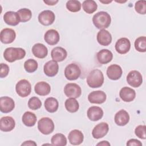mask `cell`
<instances>
[{
  "label": "cell",
  "mask_w": 146,
  "mask_h": 146,
  "mask_svg": "<svg viewBox=\"0 0 146 146\" xmlns=\"http://www.w3.org/2000/svg\"><path fill=\"white\" fill-rule=\"evenodd\" d=\"M94 26L98 29H105L108 27L111 22L110 15L106 11H99L96 13L92 18Z\"/></svg>",
  "instance_id": "obj_1"
},
{
  "label": "cell",
  "mask_w": 146,
  "mask_h": 146,
  "mask_svg": "<svg viewBox=\"0 0 146 146\" xmlns=\"http://www.w3.org/2000/svg\"><path fill=\"white\" fill-rule=\"evenodd\" d=\"M25 55V50L20 47H8L3 52L5 59L11 63L24 58Z\"/></svg>",
  "instance_id": "obj_2"
},
{
  "label": "cell",
  "mask_w": 146,
  "mask_h": 146,
  "mask_svg": "<svg viewBox=\"0 0 146 146\" xmlns=\"http://www.w3.org/2000/svg\"><path fill=\"white\" fill-rule=\"evenodd\" d=\"M104 83V75L99 69L92 70L87 78V83L91 88L100 87Z\"/></svg>",
  "instance_id": "obj_3"
},
{
  "label": "cell",
  "mask_w": 146,
  "mask_h": 146,
  "mask_svg": "<svg viewBox=\"0 0 146 146\" xmlns=\"http://www.w3.org/2000/svg\"><path fill=\"white\" fill-rule=\"evenodd\" d=\"M54 123L52 119L48 117L41 118L38 123V130L43 135H48L54 129Z\"/></svg>",
  "instance_id": "obj_4"
},
{
  "label": "cell",
  "mask_w": 146,
  "mask_h": 146,
  "mask_svg": "<svg viewBox=\"0 0 146 146\" xmlns=\"http://www.w3.org/2000/svg\"><path fill=\"white\" fill-rule=\"evenodd\" d=\"M15 91L19 96L22 98L27 97L30 94L31 91V84L27 80H20L16 84Z\"/></svg>",
  "instance_id": "obj_5"
},
{
  "label": "cell",
  "mask_w": 146,
  "mask_h": 146,
  "mask_svg": "<svg viewBox=\"0 0 146 146\" xmlns=\"http://www.w3.org/2000/svg\"><path fill=\"white\" fill-rule=\"evenodd\" d=\"M81 70L79 66L75 63L68 64L64 69V76L69 80H75L79 78Z\"/></svg>",
  "instance_id": "obj_6"
},
{
  "label": "cell",
  "mask_w": 146,
  "mask_h": 146,
  "mask_svg": "<svg viewBox=\"0 0 146 146\" xmlns=\"http://www.w3.org/2000/svg\"><path fill=\"white\" fill-rule=\"evenodd\" d=\"M64 92L66 96L68 98H78L82 94L80 87L74 83H67L64 88Z\"/></svg>",
  "instance_id": "obj_7"
},
{
  "label": "cell",
  "mask_w": 146,
  "mask_h": 146,
  "mask_svg": "<svg viewBox=\"0 0 146 146\" xmlns=\"http://www.w3.org/2000/svg\"><path fill=\"white\" fill-rule=\"evenodd\" d=\"M127 82L131 87H139L143 82L142 75L138 71H131L127 76Z\"/></svg>",
  "instance_id": "obj_8"
},
{
  "label": "cell",
  "mask_w": 146,
  "mask_h": 146,
  "mask_svg": "<svg viewBox=\"0 0 146 146\" xmlns=\"http://www.w3.org/2000/svg\"><path fill=\"white\" fill-rule=\"evenodd\" d=\"M55 15L51 10H44L39 13L38 21L40 23L44 26H49L52 24L55 21Z\"/></svg>",
  "instance_id": "obj_9"
},
{
  "label": "cell",
  "mask_w": 146,
  "mask_h": 146,
  "mask_svg": "<svg viewBox=\"0 0 146 146\" xmlns=\"http://www.w3.org/2000/svg\"><path fill=\"white\" fill-rule=\"evenodd\" d=\"M108 130V124L107 123L102 122L97 124L93 128L92 131V135L95 139H100L107 134Z\"/></svg>",
  "instance_id": "obj_10"
},
{
  "label": "cell",
  "mask_w": 146,
  "mask_h": 146,
  "mask_svg": "<svg viewBox=\"0 0 146 146\" xmlns=\"http://www.w3.org/2000/svg\"><path fill=\"white\" fill-rule=\"evenodd\" d=\"M15 107L14 100L9 96H2L0 98V110L3 113H9Z\"/></svg>",
  "instance_id": "obj_11"
},
{
  "label": "cell",
  "mask_w": 146,
  "mask_h": 146,
  "mask_svg": "<svg viewBox=\"0 0 146 146\" xmlns=\"http://www.w3.org/2000/svg\"><path fill=\"white\" fill-rule=\"evenodd\" d=\"M16 33L15 31L10 28H5L1 30L0 34V39L2 43L9 44L15 40Z\"/></svg>",
  "instance_id": "obj_12"
},
{
  "label": "cell",
  "mask_w": 146,
  "mask_h": 146,
  "mask_svg": "<svg viewBox=\"0 0 146 146\" xmlns=\"http://www.w3.org/2000/svg\"><path fill=\"white\" fill-rule=\"evenodd\" d=\"M107 99V95L104 91H94L89 94L88 100L91 103L102 104L105 102Z\"/></svg>",
  "instance_id": "obj_13"
},
{
  "label": "cell",
  "mask_w": 146,
  "mask_h": 146,
  "mask_svg": "<svg viewBox=\"0 0 146 146\" xmlns=\"http://www.w3.org/2000/svg\"><path fill=\"white\" fill-rule=\"evenodd\" d=\"M131 48V42L127 38H121L119 39L115 43V50L120 54L127 53Z\"/></svg>",
  "instance_id": "obj_14"
},
{
  "label": "cell",
  "mask_w": 146,
  "mask_h": 146,
  "mask_svg": "<svg viewBox=\"0 0 146 146\" xmlns=\"http://www.w3.org/2000/svg\"><path fill=\"white\" fill-rule=\"evenodd\" d=\"M123 71L121 67L118 64H112L108 67L107 70V75L109 79L116 80L119 79L122 75Z\"/></svg>",
  "instance_id": "obj_15"
},
{
  "label": "cell",
  "mask_w": 146,
  "mask_h": 146,
  "mask_svg": "<svg viewBox=\"0 0 146 146\" xmlns=\"http://www.w3.org/2000/svg\"><path fill=\"white\" fill-rule=\"evenodd\" d=\"M15 126V121L11 116H4L0 120V129L3 132H10Z\"/></svg>",
  "instance_id": "obj_16"
},
{
  "label": "cell",
  "mask_w": 146,
  "mask_h": 146,
  "mask_svg": "<svg viewBox=\"0 0 146 146\" xmlns=\"http://www.w3.org/2000/svg\"><path fill=\"white\" fill-rule=\"evenodd\" d=\"M59 65L57 62L51 60L45 63L43 67V71L44 74L49 76L53 77L55 76L58 72Z\"/></svg>",
  "instance_id": "obj_17"
},
{
  "label": "cell",
  "mask_w": 146,
  "mask_h": 146,
  "mask_svg": "<svg viewBox=\"0 0 146 146\" xmlns=\"http://www.w3.org/2000/svg\"><path fill=\"white\" fill-rule=\"evenodd\" d=\"M96 38L98 42L100 45L104 46H108L112 42L111 34L108 32V31L105 29L100 30L98 33Z\"/></svg>",
  "instance_id": "obj_18"
},
{
  "label": "cell",
  "mask_w": 146,
  "mask_h": 146,
  "mask_svg": "<svg viewBox=\"0 0 146 146\" xmlns=\"http://www.w3.org/2000/svg\"><path fill=\"white\" fill-rule=\"evenodd\" d=\"M87 115L90 120L96 121L102 118L103 111L98 106H92L88 109Z\"/></svg>",
  "instance_id": "obj_19"
},
{
  "label": "cell",
  "mask_w": 146,
  "mask_h": 146,
  "mask_svg": "<svg viewBox=\"0 0 146 146\" xmlns=\"http://www.w3.org/2000/svg\"><path fill=\"white\" fill-rule=\"evenodd\" d=\"M45 42L49 45L56 44L60 39V36L58 32L54 29H50L47 30L44 36Z\"/></svg>",
  "instance_id": "obj_20"
},
{
  "label": "cell",
  "mask_w": 146,
  "mask_h": 146,
  "mask_svg": "<svg viewBox=\"0 0 146 146\" xmlns=\"http://www.w3.org/2000/svg\"><path fill=\"white\" fill-rule=\"evenodd\" d=\"M120 98L125 102L133 101L136 97V92L134 90L128 87H123L119 92Z\"/></svg>",
  "instance_id": "obj_21"
},
{
  "label": "cell",
  "mask_w": 146,
  "mask_h": 146,
  "mask_svg": "<svg viewBox=\"0 0 146 146\" xmlns=\"http://www.w3.org/2000/svg\"><path fill=\"white\" fill-rule=\"evenodd\" d=\"M68 139L72 145H80L83 141L84 135L80 130L74 129L69 133Z\"/></svg>",
  "instance_id": "obj_22"
},
{
  "label": "cell",
  "mask_w": 146,
  "mask_h": 146,
  "mask_svg": "<svg viewBox=\"0 0 146 146\" xmlns=\"http://www.w3.org/2000/svg\"><path fill=\"white\" fill-rule=\"evenodd\" d=\"M5 22L10 26H17L21 22L20 17L17 12L9 11L3 15Z\"/></svg>",
  "instance_id": "obj_23"
},
{
  "label": "cell",
  "mask_w": 146,
  "mask_h": 146,
  "mask_svg": "<svg viewBox=\"0 0 146 146\" xmlns=\"http://www.w3.org/2000/svg\"><path fill=\"white\" fill-rule=\"evenodd\" d=\"M96 58L99 63L106 64L112 60L113 54L112 52L108 49H102L97 53Z\"/></svg>",
  "instance_id": "obj_24"
},
{
  "label": "cell",
  "mask_w": 146,
  "mask_h": 146,
  "mask_svg": "<svg viewBox=\"0 0 146 146\" xmlns=\"http://www.w3.org/2000/svg\"><path fill=\"white\" fill-rule=\"evenodd\" d=\"M114 120L117 125L124 126L129 121V115L125 110H121L115 114Z\"/></svg>",
  "instance_id": "obj_25"
},
{
  "label": "cell",
  "mask_w": 146,
  "mask_h": 146,
  "mask_svg": "<svg viewBox=\"0 0 146 146\" xmlns=\"http://www.w3.org/2000/svg\"><path fill=\"white\" fill-rule=\"evenodd\" d=\"M32 52L35 57L40 59H43L47 55L48 49L47 47L43 44L38 43L35 44L33 46Z\"/></svg>",
  "instance_id": "obj_26"
},
{
  "label": "cell",
  "mask_w": 146,
  "mask_h": 146,
  "mask_svg": "<svg viewBox=\"0 0 146 146\" xmlns=\"http://www.w3.org/2000/svg\"><path fill=\"white\" fill-rule=\"evenodd\" d=\"M51 56L52 60L56 62H62L66 58L67 52L64 48L62 47H56L52 50Z\"/></svg>",
  "instance_id": "obj_27"
},
{
  "label": "cell",
  "mask_w": 146,
  "mask_h": 146,
  "mask_svg": "<svg viewBox=\"0 0 146 146\" xmlns=\"http://www.w3.org/2000/svg\"><path fill=\"white\" fill-rule=\"evenodd\" d=\"M34 90L36 94L40 96H46L50 94L51 87L50 84L46 82H39L35 85Z\"/></svg>",
  "instance_id": "obj_28"
},
{
  "label": "cell",
  "mask_w": 146,
  "mask_h": 146,
  "mask_svg": "<svg viewBox=\"0 0 146 146\" xmlns=\"http://www.w3.org/2000/svg\"><path fill=\"white\" fill-rule=\"evenodd\" d=\"M44 108L50 113L56 112L59 107V103L56 99L53 97H49L44 101Z\"/></svg>",
  "instance_id": "obj_29"
},
{
  "label": "cell",
  "mask_w": 146,
  "mask_h": 146,
  "mask_svg": "<svg viewBox=\"0 0 146 146\" xmlns=\"http://www.w3.org/2000/svg\"><path fill=\"white\" fill-rule=\"evenodd\" d=\"M36 120L37 119L36 115L30 111L25 112L23 113L22 118L23 123L27 127L34 126L36 122Z\"/></svg>",
  "instance_id": "obj_30"
},
{
  "label": "cell",
  "mask_w": 146,
  "mask_h": 146,
  "mask_svg": "<svg viewBox=\"0 0 146 146\" xmlns=\"http://www.w3.org/2000/svg\"><path fill=\"white\" fill-rule=\"evenodd\" d=\"M64 106L67 111L71 113L76 112L79 108V104L78 100L73 98L67 99L65 101Z\"/></svg>",
  "instance_id": "obj_31"
},
{
  "label": "cell",
  "mask_w": 146,
  "mask_h": 146,
  "mask_svg": "<svg viewBox=\"0 0 146 146\" xmlns=\"http://www.w3.org/2000/svg\"><path fill=\"white\" fill-rule=\"evenodd\" d=\"M82 7L86 13L92 14L97 10L98 5L94 0H86L82 3Z\"/></svg>",
  "instance_id": "obj_32"
},
{
  "label": "cell",
  "mask_w": 146,
  "mask_h": 146,
  "mask_svg": "<svg viewBox=\"0 0 146 146\" xmlns=\"http://www.w3.org/2000/svg\"><path fill=\"white\" fill-rule=\"evenodd\" d=\"M51 144L53 145H62L64 146L67 144V139L62 133H56L51 139Z\"/></svg>",
  "instance_id": "obj_33"
},
{
  "label": "cell",
  "mask_w": 146,
  "mask_h": 146,
  "mask_svg": "<svg viewBox=\"0 0 146 146\" xmlns=\"http://www.w3.org/2000/svg\"><path fill=\"white\" fill-rule=\"evenodd\" d=\"M135 49L140 52L146 51V37L144 36H139L135 41Z\"/></svg>",
  "instance_id": "obj_34"
},
{
  "label": "cell",
  "mask_w": 146,
  "mask_h": 146,
  "mask_svg": "<svg viewBox=\"0 0 146 146\" xmlns=\"http://www.w3.org/2000/svg\"><path fill=\"white\" fill-rule=\"evenodd\" d=\"M17 13L19 14L21 22H26L30 21L32 17L31 11L29 9H21L17 11Z\"/></svg>",
  "instance_id": "obj_35"
},
{
  "label": "cell",
  "mask_w": 146,
  "mask_h": 146,
  "mask_svg": "<svg viewBox=\"0 0 146 146\" xmlns=\"http://www.w3.org/2000/svg\"><path fill=\"white\" fill-rule=\"evenodd\" d=\"M37 62L33 59H29L24 63V68L29 73H33L35 72L38 68Z\"/></svg>",
  "instance_id": "obj_36"
},
{
  "label": "cell",
  "mask_w": 146,
  "mask_h": 146,
  "mask_svg": "<svg viewBox=\"0 0 146 146\" xmlns=\"http://www.w3.org/2000/svg\"><path fill=\"white\" fill-rule=\"evenodd\" d=\"M81 3L79 1L70 0L66 3V7L71 12L76 13L81 9Z\"/></svg>",
  "instance_id": "obj_37"
},
{
  "label": "cell",
  "mask_w": 146,
  "mask_h": 146,
  "mask_svg": "<svg viewBox=\"0 0 146 146\" xmlns=\"http://www.w3.org/2000/svg\"><path fill=\"white\" fill-rule=\"evenodd\" d=\"M42 106V102L40 99L36 96L31 98L28 102V107L33 110H36L40 108Z\"/></svg>",
  "instance_id": "obj_38"
},
{
  "label": "cell",
  "mask_w": 146,
  "mask_h": 146,
  "mask_svg": "<svg viewBox=\"0 0 146 146\" xmlns=\"http://www.w3.org/2000/svg\"><path fill=\"white\" fill-rule=\"evenodd\" d=\"M135 9L140 14H145L146 13V1H138L135 3Z\"/></svg>",
  "instance_id": "obj_39"
},
{
  "label": "cell",
  "mask_w": 146,
  "mask_h": 146,
  "mask_svg": "<svg viewBox=\"0 0 146 146\" xmlns=\"http://www.w3.org/2000/svg\"><path fill=\"white\" fill-rule=\"evenodd\" d=\"M145 129L146 126L144 125H139L137 126L135 129V133L140 139H145L146 135H145Z\"/></svg>",
  "instance_id": "obj_40"
},
{
  "label": "cell",
  "mask_w": 146,
  "mask_h": 146,
  "mask_svg": "<svg viewBox=\"0 0 146 146\" xmlns=\"http://www.w3.org/2000/svg\"><path fill=\"white\" fill-rule=\"evenodd\" d=\"M9 72V67L7 64L5 63H1V71H0V77L1 78H5L7 76Z\"/></svg>",
  "instance_id": "obj_41"
},
{
  "label": "cell",
  "mask_w": 146,
  "mask_h": 146,
  "mask_svg": "<svg viewBox=\"0 0 146 146\" xmlns=\"http://www.w3.org/2000/svg\"><path fill=\"white\" fill-rule=\"evenodd\" d=\"M128 146H141L142 143L138 140L135 139H131L129 140L127 143Z\"/></svg>",
  "instance_id": "obj_42"
},
{
  "label": "cell",
  "mask_w": 146,
  "mask_h": 146,
  "mask_svg": "<svg viewBox=\"0 0 146 146\" xmlns=\"http://www.w3.org/2000/svg\"><path fill=\"white\" fill-rule=\"evenodd\" d=\"M21 145H30V146H32V145H36V143L34 141H31V140H28V141H25L24 143H23Z\"/></svg>",
  "instance_id": "obj_43"
},
{
  "label": "cell",
  "mask_w": 146,
  "mask_h": 146,
  "mask_svg": "<svg viewBox=\"0 0 146 146\" xmlns=\"http://www.w3.org/2000/svg\"><path fill=\"white\" fill-rule=\"evenodd\" d=\"M44 3H45L46 4H47V5H55L56 3H57L58 2V1H43Z\"/></svg>",
  "instance_id": "obj_44"
},
{
  "label": "cell",
  "mask_w": 146,
  "mask_h": 146,
  "mask_svg": "<svg viewBox=\"0 0 146 146\" xmlns=\"http://www.w3.org/2000/svg\"><path fill=\"white\" fill-rule=\"evenodd\" d=\"M97 145H103V146H106V145H110V143H108L107 141H102L96 144Z\"/></svg>",
  "instance_id": "obj_45"
},
{
  "label": "cell",
  "mask_w": 146,
  "mask_h": 146,
  "mask_svg": "<svg viewBox=\"0 0 146 146\" xmlns=\"http://www.w3.org/2000/svg\"><path fill=\"white\" fill-rule=\"evenodd\" d=\"M100 2H102V3H110V2H112V1H100Z\"/></svg>",
  "instance_id": "obj_46"
}]
</instances>
